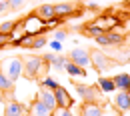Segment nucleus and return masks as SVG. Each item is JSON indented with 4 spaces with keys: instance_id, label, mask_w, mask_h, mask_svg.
<instances>
[{
    "instance_id": "1",
    "label": "nucleus",
    "mask_w": 130,
    "mask_h": 116,
    "mask_svg": "<svg viewBox=\"0 0 130 116\" xmlns=\"http://www.w3.org/2000/svg\"><path fill=\"white\" fill-rule=\"evenodd\" d=\"M42 68H46V62L42 60V56H26L22 58V74L26 78H36Z\"/></svg>"
},
{
    "instance_id": "2",
    "label": "nucleus",
    "mask_w": 130,
    "mask_h": 116,
    "mask_svg": "<svg viewBox=\"0 0 130 116\" xmlns=\"http://www.w3.org/2000/svg\"><path fill=\"white\" fill-rule=\"evenodd\" d=\"M0 70H2V74H4L10 82L14 84L18 78L22 76V58H18V56H14V58H6V60L2 62Z\"/></svg>"
},
{
    "instance_id": "3",
    "label": "nucleus",
    "mask_w": 130,
    "mask_h": 116,
    "mask_svg": "<svg viewBox=\"0 0 130 116\" xmlns=\"http://www.w3.org/2000/svg\"><path fill=\"white\" fill-rule=\"evenodd\" d=\"M24 28H26V34H30V36H38V34H42L46 30L44 20L40 16H36V14H32V16H28L24 20Z\"/></svg>"
},
{
    "instance_id": "4",
    "label": "nucleus",
    "mask_w": 130,
    "mask_h": 116,
    "mask_svg": "<svg viewBox=\"0 0 130 116\" xmlns=\"http://www.w3.org/2000/svg\"><path fill=\"white\" fill-rule=\"evenodd\" d=\"M76 92L80 94L86 102H98L102 98V92L98 86H84V84H76Z\"/></svg>"
},
{
    "instance_id": "5",
    "label": "nucleus",
    "mask_w": 130,
    "mask_h": 116,
    "mask_svg": "<svg viewBox=\"0 0 130 116\" xmlns=\"http://www.w3.org/2000/svg\"><path fill=\"white\" fill-rule=\"evenodd\" d=\"M68 60L74 62L76 66H80V68H86V66H90V52L86 48H74L70 52Z\"/></svg>"
},
{
    "instance_id": "6",
    "label": "nucleus",
    "mask_w": 130,
    "mask_h": 116,
    "mask_svg": "<svg viewBox=\"0 0 130 116\" xmlns=\"http://www.w3.org/2000/svg\"><path fill=\"white\" fill-rule=\"evenodd\" d=\"M90 64H94V66L102 72V70H106V68L112 66V60H110L104 52H100V50H92V52H90Z\"/></svg>"
},
{
    "instance_id": "7",
    "label": "nucleus",
    "mask_w": 130,
    "mask_h": 116,
    "mask_svg": "<svg viewBox=\"0 0 130 116\" xmlns=\"http://www.w3.org/2000/svg\"><path fill=\"white\" fill-rule=\"evenodd\" d=\"M114 108L118 112H128L130 110V92H124V90H118L116 96L112 98Z\"/></svg>"
},
{
    "instance_id": "8",
    "label": "nucleus",
    "mask_w": 130,
    "mask_h": 116,
    "mask_svg": "<svg viewBox=\"0 0 130 116\" xmlns=\"http://www.w3.org/2000/svg\"><path fill=\"white\" fill-rule=\"evenodd\" d=\"M4 116H26V108L16 100H4Z\"/></svg>"
},
{
    "instance_id": "9",
    "label": "nucleus",
    "mask_w": 130,
    "mask_h": 116,
    "mask_svg": "<svg viewBox=\"0 0 130 116\" xmlns=\"http://www.w3.org/2000/svg\"><path fill=\"white\" fill-rule=\"evenodd\" d=\"M54 98H56V104H58L60 108H72V104H74L72 96L66 92L62 86H58V88L54 90Z\"/></svg>"
},
{
    "instance_id": "10",
    "label": "nucleus",
    "mask_w": 130,
    "mask_h": 116,
    "mask_svg": "<svg viewBox=\"0 0 130 116\" xmlns=\"http://www.w3.org/2000/svg\"><path fill=\"white\" fill-rule=\"evenodd\" d=\"M38 100L44 104V106H48L50 110H54L58 104H56V98H54V90H48V88H40L38 90Z\"/></svg>"
},
{
    "instance_id": "11",
    "label": "nucleus",
    "mask_w": 130,
    "mask_h": 116,
    "mask_svg": "<svg viewBox=\"0 0 130 116\" xmlns=\"http://www.w3.org/2000/svg\"><path fill=\"white\" fill-rule=\"evenodd\" d=\"M96 42L100 44V46H108V44H120L122 42V36L118 32H104V34H100V36H96Z\"/></svg>"
},
{
    "instance_id": "12",
    "label": "nucleus",
    "mask_w": 130,
    "mask_h": 116,
    "mask_svg": "<svg viewBox=\"0 0 130 116\" xmlns=\"http://www.w3.org/2000/svg\"><path fill=\"white\" fill-rule=\"evenodd\" d=\"M52 114V110H50L48 106H44L40 100L36 98L32 100V104H30V110L26 112V116H50Z\"/></svg>"
},
{
    "instance_id": "13",
    "label": "nucleus",
    "mask_w": 130,
    "mask_h": 116,
    "mask_svg": "<svg viewBox=\"0 0 130 116\" xmlns=\"http://www.w3.org/2000/svg\"><path fill=\"white\" fill-rule=\"evenodd\" d=\"M42 60H44V62H50L52 66L58 68V70H62L68 58H64V56H58V54H54V52H46V54L42 56Z\"/></svg>"
},
{
    "instance_id": "14",
    "label": "nucleus",
    "mask_w": 130,
    "mask_h": 116,
    "mask_svg": "<svg viewBox=\"0 0 130 116\" xmlns=\"http://www.w3.org/2000/svg\"><path fill=\"white\" fill-rule=\"evenodd\" d=\"M116 90H124V92H130V74L122 72V74H116L112 78Z\"/></svg>"
},
{
    "instance_id": "15",
    "label": "nucleus",
    "mask_w": 130,
    "mask_h": 116,
    "mask_svg": "<svg viewBox=\"0 0 130 116\" xmlns=\"http://www.w3.org/2000/svg\"><path fill=\"white\" fill-rule=\"evenodd\" d=\"M72 12H76V6L70 4V2H58V4H54V16H68Z\"/></svg>"
},
{
    "instance_id": "16",
    "label": "nucleus",
    "mask_w": 130,
    "mask_h": 116,
    "mask_svg": "<svg viewBox=\"0 0 130 116\" xmlns=\"http://www.w3.org/2000/svg\"><path fill=\"white\" fill-rule=\"evenodd\" d=\"M82 116H102V106L98 102H84Z\"/></svg>"
},
{
    "instance_id": "17",
    "label": "nucleus",
    "mask_w": 130,
    "mask_h": 116,
    "mask_svg": "<svg viewBox=\"0 0 130 116\" xmlns=\"http://www.w3.org/2000/svg\"><path fill=\"white\" fill-rule=\"evenodd\" d=\"M36 16H40L42 20H48L54 16V4H40L36 8Z\"/></svg>"
},
{
    "instance_id": "18",
    "label": "nucleus",
    "mask_w": 130,
    "mask_h": 116,
    "mask_svg": "<svg viewBox=\"0 0 130 116\" xmlns=\"http://www.w3.org/2000/svg\"><path fill=\"white\" fill-rule=\"evenodd\" d=\"M98 88H100L102 94H106V92H114V90H116L112 78H100V80H98Z\"/></svg>"
},
{
    "instance_id": "19",
    "label": "nucleus",
    "mask_w": 130,
    "mask_h": 116,
    "mask_svg": "<svg viewBox=\"0 0 130 116\" xmlns=\"http://www.w3.org/2000/svg\"><path fill=\"white\" fill-rule=\"evenodd\" d=\"M64 70L70 74V76H86V72H84V68L80 66H76L74 62H70V60H66V64H64Z\"/></svg>"
},
{
    "instance_id": "20",
    "label": "nucleus",
    "mask_w": 130,
    "mask_h": 116,
    "mask_svg": "<svg viewBox=\"0 0 130 116\" xmlns=\"http://www.w3.org/2000/svg\"><path fill=\"white\" fill-rule=\"evenodd\" d=\"M40 86H42V88H48V90H56V88L60 86V82L54 80L52 76H44V78L40 80Z\"/></svg>"
},
{
    "instance_id": "21",
    "label": "nucleus",
    "mask_w": 130,
    "mask_h": 116,
    "mask_svg": "<svg viewBox=\"0 0 130 116\" xmlns=\"http://www.w3.org/2000/svg\"><path fill=\"white\" fill-rule=\"evenodd\" d=\"M12 90V82L2 74V70H0V92H4V94H8Z\"/></svg>"
},
{
    "instance_id": "22",
    "label": "nucleus",
    "mask_w": 130,
    "mask_h": 116,
    "mask_svg": "<svg viewBox=\"0 0 130 116\" xmlns=\"http://www.w3.org/2000/svg\"><path fill=\"white\" fill-rule=\"evenodd\" d=\"M14 28H16V22L14 20H6V22L0 24V34H10V32H14Z\"/></svg>"
},
{
    "instance_id": "23",
    "label": "nucleus",
    "mask_w": 130,
    "mask_h": 116,
    "mask_svg": "<svg viewBox=\"0 0 130 116\" xmlns=\"http://www.w3.org/2000/svg\"><path fill=\"white\" fill-rule=\"evenodd\" d=\"M84 30H86V34H88V36H94V38H96V36H100V34H104V30H102L98 24H88Z\"/></svg>"
},
{
    "instance_id": "24",
    "label": "nucleus",
    "mask_w": 130,
    "mask_h": 116,
    "mask_svg": "<svg viewBox=\"0 0 130 116\" xmlns=\"http://www.w3.org/2000/svg\"><path fill=\"white\" fill-rule=\"evenodd\" d=\"M42 46H46V36H42V34L34 36V38H32V44H30V48H42Z\"/></svg>"
},
{
    "instance_id": "25",
    "label": "nucleus",
    "mask_w": 130,
    "mask_h": 116,
    "mask_svg": "<svg viewBox=\"0 0 130 116\" xmlns=\"http://www.w3.org/2000/svg\"><path fill=\"white\" fill-rule=\"evenodd\" d=\"M50 116H74V114H72L70 108H60V106H56V108L52 110V114H50Z\"/></svg>"
},
{
    "instance_id": "26",
    "label": "nucleus",
    "mask_w": 130,
    "mask_h": 116,
    "mask_svg": "<svg viewBox=\"0 0 130 116\" xmlns=\"http://www.w3.org/2000/svg\"><path fill=\"white\" fill-rule=\"evenodd\" d=\"M26 2H28V0H8V8H12V10H18V8H22Z\"/></svg>"
},
{
    "instance_id": "27",
    "label": "nucleus",
    "mask_w": 130,
    "mask_h": 116,
    "mask_svg": "<svg viewBox=\"0 0 130 116\" xmlns=\"http://www.w3.org/2000/svg\"><path fill=\"white\" fill-rule=\"evenodd\" d=\"M102 116H122V112H118V110L112 108V106H106V108L102 110Z\"/></svg>"
},
{
    "instance_id": "28",
    "label": "nucleus",
    "mask_w": 130,
    "mask_h": 116,
    "mask_svg": "<svg viewBox=\"0 0 130 116\" xmlns=\"http://www.w3.org/2000/svg\"><path fill=\"white\" fill-rule=\"evenodd\" d=\"M10 40H12V38H10V34H0V48H4Z\"/></svg>"
},
{
    "instance_id": "29",
    "label": "nucleus",
    "mask_w": 130,
    "mask_h": 116,
    "mask_svg": "<svg viewBox=\"0 0 130 116\" xmlns=\"http://www.w3.org/2000/svg\"><path fill=\"white\" fill-rule=\"evenodd\" d=\"M66 36H68V34L64 32V30H56V32H54V40H58V42H62V40H64Z\"/></svg>"
},
{
    "instance_id": "30",
    "label": "nucleus",
    "mask_w": 130,
    "mask_h": 116,
    "mask_svg": "<svg viewBox=\"0 0 130 116\" xmlns=\"http://www.w3.org/2000/svg\"><path fill=\"white\" fill-rule=\"evenodd\" d=\"M50 46H52V50H54V52H60V50H62V44H60L58 40H54V42H52Z\"/></svg>"
},
{
    "instance_id": "31",
    "label": "nucleus",
    "mask_w": 130,
    "mask_h": 116,
    "mask_svg": "<svg viewBox=\"0 0 130 116\" xmlns=\"http://www.w3.org/2000/svg\"><path fill=\"white\" fill-rule=\"evenodd\" d=\"M8 8V0H0V12H4Z\"/></svg>"
},
{
    "instance_id": "32",
    "label": "nucleus",
    "mask_w": 130,
    "mask_h": 116,
    "mask_svg": "<svg viewBox=\"0 0 130 116\" xmlns=\"http://www.w3.org/2000/svg\"><path fill=\"white\" fill-rule=\"evenodd\" d=\"M122 116H130V110H128V112H122Z\"/></svg>"
}]
</instances>
